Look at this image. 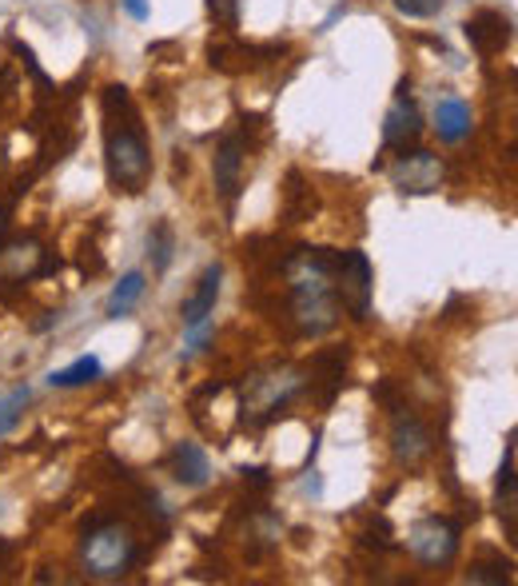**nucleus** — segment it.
<instances>
[{
	"label": "nucleus",
	"instance_id": "nucleus-16",
	"mask_svg": "<svg viewBox=\"0 0 518 586\" xmlns=\"http://www.w3.org/2000/svg\"><path fill=\"white\" fill-rule=\"evenodd\" d=\"M172 248H176V240H172V228H168L164 220L152 224V231H148V256H152V268L160 275H164L168 263H172Z\"/></svg>",
	"mask_w": 518,
	"mask_h": 586
},
{
	"label": "nucleus",
	"instance_id": "nucleus-19",
	"mask_svg": "<svg viewBox=\"0 0 518 586\" xmlns=\"http://www.w3.org/2000/svg\"><path fill=\"white\" fill-rule=\"evenodd\" d=\"M443 4L446 0H395V12H399V17H411V21H427V17H435Z\"/></svg>",
	"mask_w": 518,
	"mask_h": 586
},
{
	"label": "nucleus",
	"instance_id": "nucleus-15",
	"mask_svg": "<svg viewBox=\"0 0 518 586\" xmlns=\"http://www.w3.org/2000/svg\"><path fill=\"white\" fill-rule=\"evenodd\" d=\"M104 376V367L96 356H80L73 367H64V371H52L48 383L52 388H84V383H96Z\"/></svg>",
	"mask_w": 518,
	"mask_h": 586
},
{
	"label": "nucleus",
	"instance_id": "nucleus-11",
	"mask_svg": "<svg viewBox=\"0 0 518 586\" xmlns=\"http://www.w3.org/2000/svg\"><path fill=\"white\" fill-rule=\"evenodd\" d=\"M219 280H224V268L219 263H212V268H204V275H199L196 292H192V300L184 304V327H199L212 319V312H216V300H219Z\"/></svg>",
	"mask_w": 518,
	"mask_h": 586
},
{
	"label": "nucleus",
	"instance_id": "nucleus-10",
	"mask_svg": "<svg viewBox=\"0 0 518 586\" xmlns=\"http://www.w3.org/2000/svg\"><path fill=\"white\" fill-rule=\"evenodd\" d=\"M435 132L443 144H463L471 137V105L458 96H439L435 100Z\"/></svg>",
	"mask_w": 518,
	"mask_h": 586
},
{
	"label": "nucleus",
	"instance_id": "nucleus-22",
	"mask_svg": "<svg viewBox=\"0 0 518 586\" xmlns=\"http://www.w3.org/2000/svg\"><path fill=\"white\" fill-rule=\"evenodd\" d=\"M125 12L132 21H148V0H125Z\"/></svg>",
	"mask_w": 518,
	"mask_h": 586
},
{
	"label": "nucleus",
	"instance_id": "nucleus-23",
	"mask_svg": "<svg viewBox=\"0 0 518 586\" xmlns=\"http://www.w3.org/2000/svg\"><path fill=\"white\" fill-rule=\"evenodd\" d=\"M4 566H9V543L0 539V571H4Z\"/></svg>",
	"mask_w": 518,
	"mask_h": 586
},
{
	"label": "nucleus",
	"instance_id": "nucleus-6",
	"mask_svg": "<svg viewBox=\"0 0 518 586\" xmlns=\"http://www.w3.org/2000/svg\"><path fill=\"white\" fill-rule=\"evenodd\" d=\"M212 176H216L219 199L231 208V204L239 199V184H244V137H239V132H228V137L216 144Z\"/></svg>",
	"mask_w": 518,
	"mask_h": 586
},
{
	"label": "nucleus",
	"instance_id": "nucleus-18",
	"mask_svg": "<svg viewBox=\"0 0 518 586\" xmlns=\"http://www.w3.org/2000/svg\"><path fill=\"white\" fill-rule=\"evenodd\" d=\"M29 388H17L9 399H0V435H9L17 427V419H21V408L29 403Z\"/></svg>",
	"mask_w": 518,
	"mask_h": 586
},
{
	"label": "nucleus",
	"instance_id": "nucleus-12",
	"mask_svg": "<svg viewBox=\"0 0 518 586\" xmlns=\"http://www.w3.org/2000/svg\"><path fill=\"white\" fill-rule=\"evenodd\" d=\"M498 514H503V523H507L510 543L515 539V514H518V479H515V443L507 447L503 455V467H498Z\"/></svg>",
	"mask_w": 518,
	"mask_h": 586
},
{
	"label": "nucleus",
	"instance_id": "nucleus-1",
	"mask_svg": "<svg viewBox=\"0 0 518 586\" xmlns=\"http://www.w3.org/2000/svg\"><path fill=\"white\" fill-rule=\"evenodd\" d=\"M104 116H108V137H104L108 180H112L116 192L136 196L148 184V172H152V148H148L128 88H120V84L104 88Z\"/></svg>",
	"mask_w": 518,
	"mask_h": 586
},
{
	"label": "nucleus",
	"instance_id": "nucleus-2",
	"mask_svg": "<svg viewBox=\"0 0 518 586\" xmlns=\"http://www.w3.org/2000/svg\"><path fill=\"white\" fill-rule=\"evenodd\" d=\"M80 558L93 578H125L140 558V543H136L132 527L120 519H93L84 527Z\"/></svg>",
	"mask_w": 518,
	"mask_h": 586
},
{
	"label": "nucleus",
	"instance_id": "nucleus-7",
	"mask_svg": "<svg viewBox=\"0 0 518 586\" xmlns=\"http://www.w3.org/2000/svg\"><path fill=\"white\" fill-rule=\"evenodd\" d=\"M419 132H423V120H419V108H414V100H411V80H403L399 84V96H395L384 116V144L407 148L419 140Z\"/></svg>",
	"mask_w": 518,
	"mask_h": 586
},
{
	"label": "nucleus",
	"instance_id": "nucleus-5",
	"mask_svg": "<svg viewBox=\"0 0 518 586\" xmlns=\"http://www.w3.org/2000/svg\"><path fill=\"white\" fill-rule=\"evenodd\" d=\"M391 180L395 188L407 192V196H427V192H435L443 184V164H439V156L423 152V148H414V152L403 148V156L395 160L391 167Z\"/></svg>",
	"mask_w": 518,
	"mask_h": 586
},
{
	"label": "nucleus",
	"instance_id": "nucleus-9",
	"mask_svg": "<svg viewBox=\"0 0 518 586\" xmlns=\"http://www.w3.org/2000/svg\"><path fill=\"white\" fill-rule=\"evenodd\" d=\"M463 32H466V41H471V48H475L478 56H495V53H503V48L510 44L507 17H503V12H495V9L475 12V17L463 24Z\"/></svg>",
	"mask_w": 518,
	"mask_h": 586
},
{
	"label": "nucleus",
	"instance_id": "nucleus-17",
	"mask_svg": "<svg viewBox=\"0 0 518 586\" xmlns=\"http://www.w3.org/2000/svg\"><path fill=\"white\" fill-rule=\"evenodd\" d=\"M466 583H483V586H510V563H475L466 571Z\"/></svg>",
	"mask_w": 518,
	"mask_h": 586
},
{
	"label": "nucleus",
	"instance_id": "nucleus-4",
	"mask_svg": "<svg viewBox=\"0 0 518 586\" xmlns=\"http://www.w3.org/2000/svg\"><path fill=\"white\" fill-rule=\"evenodd\" d=\"M458 523L446 519V514H431V519H419L407 534V551L423 566H446L455 563L458 555Z\"/></svg>",
	"mask_w": 518,
	"mask_h": 586
},
{
	"label": "nucleus",
	"instance_id": "nucleus-3",
	"mask_svg": "<svg viewBox=\"0 0 518 586\" xmlns=\"http://www.w3.org/2000/svg\"><path fill=\"white\" fill-rule=\"evenodd\" d=\"M335 304H343L352 312V319H367L371 312V260L363 251H339L335 256Z\"/></svg>",
	"mask_w": 518,
	"mask_h": 586
},
{
	"label": "nucleus",
	"instance_id": "nucleus-14",
	"mask_svg": "<svg viewBox=\"0 0 518 586\" xmlns=\"http://www.w3.org/2000/svg\"><path fill=\"white\" fill-rule=\"evenodd\" d=\"M148 292V280L144 272H128L125 280L116 283L112 295H108V319H120V315H128L136 307V300Z\"/></svg>",
	"mask_w": 518,
	"mask_h": 586
},
{
	"label": "nucleus",
	"instance_id": "nucleus-20",
	"mask_svg": "<svg viewBox=\"0 0 518 586\" xmlns=\"http://www.w3.org/2000/svg\"><path fill=\"white\" fill-rule=\"evenodd\" d=\"M207 17L224 29H236L239 24V0H207Z\"/></svg>",
	"mask_w": 518,
	"mask_h": 586
},
{
	"label": "nucleus",
	"instance_id": "nucleus-24",
	"mask_svg": "<svg viewBox=\"0 0 518 586\" xmlns=\"http://www.w3.org/2000/svg\"><path fill=\"white\" fill-rule=\"evenodd\" d=\"M4 224H9V220H4V208H0V231H4Z\"/></svg>",
	"mask_w": 518,
	"mask_h": 586
},
{
	"label": "nucleus",
	"instance_id": "nucleus-21",
	"mask_svg": "<svg viewBox=\"0 0 518 586\" xmlns=\"http://www.w3.org/2000/svg\"><path fill=\"white\" fill-rule=\"evenodd\" d=\"M244 482H251V487H259V491H268L271 487V479H268L263 467H244Z\"/></svg>",
	"mask_w": 518,
	"mask_h": 586
},
{
	"label": "nucleus",
	"instance_id": "nucleus-13",
	"mask_svg": "<svg viewBox=\"0 0 518 586\" xmlns=\"http://www.w3.org/2000/svg\"><path fill=\"white\" fill-rule=\"evenodd\" d=\"M172 471H176V479L184 482V487H204L207 475H212V463H207V455L196 443H180V447L172 451Z\"/></svg>",
	"mask_w": 518,
	"mask_h": 586
},
{
	"label": "nucleus",
	"instance_id": "nucleus-8",
	"mask_svg": "<svg viewBox=\"0 0 518 586\" xmlns=\"http://www.w3.org/2000/svg\"><path fill=\"white\" fill-rule=\"evenodd\" d=\"M395 411H399V415H395V427H391L395 459L403 463V467H419V463L431 455V431H427L411 411H403V408H395Z\"/></svg>",
	"mask_w": 518,
	"mask_h": 586
}]
</instances>
